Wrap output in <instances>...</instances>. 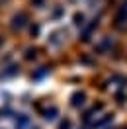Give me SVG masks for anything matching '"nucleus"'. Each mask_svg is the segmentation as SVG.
<instances>
[{
	"label": "nucleus",
	"mask_w": 127,
	"mask_h": 129,
	"mask_svg": "<svg viewBox=\"0 0 127 129\" xmlns=\"http://www.w3.org/2000/svg\"><path fill=\"white\" fill-rule=\"evenodd\" d=\"M25 20H27V18H25V14H18V16H14V29H22V27H24L25 25Z\"/></svg>",
	"instance_id": "obj_1"
}]
</instances>
